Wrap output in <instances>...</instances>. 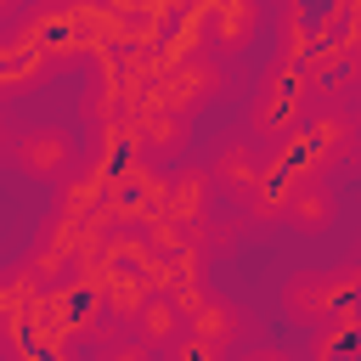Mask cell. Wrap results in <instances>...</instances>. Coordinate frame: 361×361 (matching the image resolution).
I'll use <instances>...</instances> for the list:
<instances>
[{
	"label": "cell",
	"instance_id": "obj_1",
	"mask_svg": "<svg viewBox=\"0 0 361 361\" xmlns=\"http://www.w3.org/2000/svg\"><path fill=\"white\" fill-rule=\"evenodd\" d=\"M355 130H361V124H355L350 113H338V107L305 118L299 135H288L282 147L265 152V169H259V180H254V192H248V214H254L259 226L282 220L288 203H293V192H299L305 180H327V169L355 152Z\"/></svg>",
	"mask_w": 361,
	"mask_h": 361
},
{
	"label": "cell",
	"instance_id": "obj_2",
	"mask_svg": "<svg viewBox=\"0 0 361 361\" xmlns=\"http://www.w3.org/2000/svg\"><path fill=\"white\" fill-rule=\"evenodd\" d=\"M310 90H316L310 62L276 56V62L259 73V90H254V107H248V130H254V141H259L265 152L305 130V118H310Z\"/></svg>",
	"mask_w": 361,
	"mask_h": 361
},
{
	"label": "cell",
	"instance_id": "obj_3",
	"mask_svg": "<svg viewBox=\"0 0 361 361\" xmlns=\"http://www.w3.org/2000/svg\"><path fill=\"white\" fill-rule=\"evenodd\" d=\"M282 310L299 327L361 322V259L355 265H333V271H299V276H288Z\"/></svg>",
	"mask_w": 361,
	"mask_h": 361
},
{
	"label": "cell",
	"instance_id": "obj_4",
	"mask_svg": "<svg viewBox=\"0 0 361 361\" xmlns=\"http://www.w3.org/2000/svg\"><path fill=\"white\" fill-rule=\"evenodd\" d=\"M11 164L23 169V175H34V180H68L73 175V164H79V141H73V130H62V124H39V130H23L17 141H11Z\"/></svg>",
	"mask_w": 361,
	"mask_h": 361
},
{
	"label": "cell",
	"instance_id": "obj_5",
	"mask_svg": "<svg viewBox=\"0 0 361 361\" xmlns=\"http://www.w3.org/2000/svg\"><path fill=\"white\" fill-rule=\"evenodd\" d=\"M102 214H107V226H130V220H135V226H141V220L152 226V220L164 214V175H158L152 164H141V158L124 164V169L113 175V186H107V209H102Z\"/></svg>",
	"mask_w": 361,
	"mask_h": 361
},
{
	"label": "cell",
	"instance_id": "obj_6",
	"mask_svg": "<svg viewBox=\"0 0 361 361\" xmlns=\"http://www.w3.org/2000/svg\"><path fill=\"white\" fill-rule=\"evenodd\" d=\"M214 90H220V68H214L209 56H186V62H175V68H164V73L152 79V96H147V102L192 118L203 102H214Z\"/></svg>",
	"mask_w": 361,
	"mask_h": 361
},
{
	"label": "cell",
	"instance_id": "obj_7",
	"mask_svg": "<svg viewBox=\"0 0 361 361\" xmlns=\"http://www.w3.org/2000/svg\"><path fill=\"white\" fill-rule=\"evenodd\" d=\"M259 169H265V152H259L248 135H231V141H220V152H214V164H209V180H214V192L248 203Z\"/></svg>",
	"mask_w": 361,
	"mask_h": 361
},
{
	"label": "cell",
	"instance_id": "obj_8",
	"mask_svg": "<svg viewBox=\"0 0 361 361\" xmlns=\"http://www.w3.org/2000/svg\"><path fill=\"white\" fill-rule=\"evenodd\" d=\"M209 197H214V180H209V169H197V164H180L175 175H164V214H158V220L203 226V220H209Z\"/></svg>",
	"mask_w": 361,
	"mask_h": 361
},
{
	"label": "cell",
	"instance_id": "obj_9",
	"mask_svg": "<svg viewBox=\"0 0 361 361\" xmlns=\"http://www.w3.org/2000/svg\"><path fill=\"white\" fill-rule=\"evenodd\" d=\"M130 322H135V344H147V350H169V344L186 333V310H180V299H169V293H147V305H141Z\"/></svg>",
	"mask_w": 361,
	"mask_h": 361
},
{
	"label": "cell",
	"instance_id": "obj_10",
	"mask_svg": "<svg viewBox=\"0 0 361 361\" xmlns=\"http://www.w3.org/2000/svg\"><path fill=\"white\" fill-rule=\"evenodd\" d=\"M259 28V0H209V45L243 51Z\"/></svg>",
	"mask_w": 361,
	"mask_h": 361
},
{
	"label": "cell",
	"instance_id": "obj_11",
	"mask_svg": "<svg viewBox=\"0 0 361 361\" xmlns=\"http://www.w3.org/2000/svg\"><path fill=\"white\" fill-rule=\"evenodd\" d=\"M186 333H197V338H209V344H220V350H231L243 333H248V316H243V305H231V299H203L192 316H186Z\"/></svg>",
	"mask_w": 361,
	"mask_h": 361
},
{
	"label": "cell",
	"instance_id": "obj_12",
	"mask_svg": "<svg viewBox=\"0 0 361 361\" xmlns=\"http://www.w3.org/2000/svg\"><path fill=\"white\" fill-rule=\"evenodd\" d=\"M333 214H338V197H333V186L327 180H305L299 192H293V203H288V226L299 231V237H322L327 226H333Z\"/></svg>",
	"mask_w": 361,
	"mask_h": 361
},
{
	"label": "cell",
	"instance_id": "obj_13",
	"mask_svg": "<svg viewBox=\"0 0 361 361\" xmlns=\"http://www.w3.org/2000/svg\"><path fill=\"white\" fill-rule=\"evenodd\" d=\"M130 130H135V141H141V147H152V152H175V147H186V118H180V113H169V107H152V102H141V107H135Z\"/></svg>",
	"mask_w": 361,
	"mask_h": 361
},
{
	"label": "cell",
	"instance_id": "obj_14",
	"mask_svg": "<svg viewBox=\"0 0 361 361\" xmlns=\"http://www.w3.org/2000/svg\"><path fill=\"white\" fill-rule=\"evenodd\" d=\"M164 361H226V350L209 344V338H197V333H180V338L164 350Z\"/></svg>",
	"mask_w": 361,
	"mask_h": 361
},
{
	"label": "cell",
	"instance_id": "obj_15",
	"mask_svg": "<svg viewBox=\"0 0 361 361\" xmlns=\"http://www.w3.org/2000/svg\"><path fill=\"white\" fill-rule=\"evenodd\" d=\"M107 361H152V350H147V344H124V350H113Z\"/></svg>",
	"mask_w": 361,
	"mask_h": 361
},
{
	"label": "cell",
	"instance_id": "obj_16",
	"mask_svg": "<svg viewBox=\"0 0 361 361\" xmlns=\"http://www.w3.org/2000/svg\"><path fill=\"white\" fill-rule=\"evenodd\" d=\"M243 361H288L282 350H254V355H243Z\"/></svg>",
	"mask_w": 361,
	"mask_h": 361
},
{
	"label": "cell",
	"instance_id": "obj_17",
	"mask_svg": "<svg viewBox=\"0 0 361 361\" xmlns=\"http://www.w3.org/2000/svg\"><path fill=\"white\" fill-rule=\"evenodd\" d=\"M11 6H17V0H0V11H11Z\"/></svg>",
	"mask_w": 361,
	"mask_h": 361
},
{
	"label": "cell",
	"instance_id": "obj_18",
	"mask_svg": "<svg viewBox=\"0 0 361 361\" xmlns=\"http://www.w3.org/2000/svg\"><path fill=\"white\" fill-rule=\"evenodd\" d=\"M355 259H361V237H355Z\"/></svg>",
	"mask_w": 361,
	"mask_h": 361
}]
</instances>
